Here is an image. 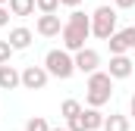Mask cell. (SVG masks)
Wrapping results in <instances>:
<instances>
[{
  "mask_svg": "<svg viewBox=\"0 0 135 131\" xmlns=\"http://www.w3.org/2000/svg\"><path fill=\"white\" fill-rule=\"evenodd\" d=\"M60 37H63V50H69V53L85 50V41L91 37V16H85L82 9H72Z\"/></svg>",
  "mask_w": 135,
  "mask_h": 131,
  "instance_id": "1",
  "label": "cell"
},
{
  "mask_svg": "<svg viewBox=\"0 0 135 131\" xmlns=\"http://www.w3.org/2000/svg\"><path fill=\"white\" fill-rule=\"evenodd\" d=\"M113 97V78L107 75V72H94V75H88V84H85V103L91 106V109H101L107 106Z\"/></svg>",
  "mask_w": 135,
  "mask_h": 131,
  "instance_id": "2",
  "label": "cell"
},
{
  "mask_svg": "<svg viewBox=\"0 0 135 131\" xmlns=\"http://www.w3.org/2000/svg\"><path fill=\"white\" fill-rule=\"evenodd\" d=\"M44 69H47L50 78L66 81V78L75 75V59H72L69 50H47V56H44Z\"/></svg>",
  "mask_w": 135,
  "mask_h": 131,
  "instance_id": "3",
  "label": "cell"
},
{
  "mask_svg": "<svg viewBox=\"0 0 135 131\" xmlns=\"http://www.w3.org/2000/svg\"><path fill=\"white\" fill-rule=\"evenodd\" d=\"M91 34L101 41H110L116 34V9L113 6H98L91 13Z\"/></svg>",
  "mask_w": 135,
  "mask_h": 131,
  "instance_id": "4",
  "label": "cell"
},
{
  "mask_svg": "<svg viewBox=\"0 0 135 131\" xmlns=\"http://www.w3.org/2000/svg\"><path fill=\"white\" fill-rule=\"evenodd\" d=\"M72 59H75V72H85V75L101 72V53H98L94 47H85V50L72 53Z\"/></svg>",
  "mask_w": 135,
  "mask_h": 131,
  "instance_id": "5",
  "label": "cell"
},
{
  "mask_svg": "<svg viewBox=\"0 0 135 131\" xmlns=\"http://www.w3.org/2000/svg\"><path fill=\"white\" fill-rule=\"evenodd\" d=\"M47 81H50V75L44 66H25L22 69V88L25 91H41Z\"/></svg>",
  "mask_w": 135,
  "mask_h": 131,
  "instance_id": "6",
  "label": "cell"
},
{
  "mask_svg": "<svg viewBox=\"0 0 135 131\" xmlns=\"http://www.w3.org/2000/svg\"><path fill=\"white\" fill-rule=\"evenodd\" d=\"M63 25H66V22H60L57 13H54V16H38L35 31L41 34V37H60V34H63Z\"/></svg>",
  "mask_w": 135,
  "mask_h": 131,
  "instance_id": "7",
  "label": "cell"
},
{
  "mask_svg": "<svg viewBox=\"0 0 135 131\" xmlns=\"http://www.w3.org/2000/svg\"><path fill=\"white\" fill-rule=\"evenodd\" d=\"M132 59L129 56H110V66H107V75L113 78V81H123V78H129L132 75Z\"/></svg>",
  "mask_w": 135,
  "mask_h": 131,
  "instance_id": "8",
  "label": "cell"
},
{
  "mask_svg": "<svg viewBox=\"0 0 135 131\" xmlns=\"http://www.w3.org/2000/svg\"><path fill=\"white\" fill-rule=\"evenodd\" d=\"M32 28H25V25H16V28H9V37H6V41H9V47H13V50H28V47H32Z\"/></svg>",
  "mask_w": 135,
  "mask_h": 131,
  "instance_id": "9",
  "label": "cell"
},
{
  "mask_svg": "<svg viewBox=\"0 0 135 131\" xmlns=\"http://www.w3.org/2000/svg\"><path fill=\"white\" fill-rule=\"evenodd\" d=\"M22 84V72L16 66H0V91H16Z\"/></svg>",
  "mask_w": 135,
  "mask_h": 131,
  "instance_id": "10",
  "label": "cell"
},
{
  "mask_svg": "<svg viewBox=\"0 0 135 131\" xmlns=\"http://www.w3.org/2000/svg\"><path fill=\"white\" fill-rule=\"evenodd\" d=\"M107 47H110V56H126L132 44H129V34L126 31H116L110 41H107Z\"/></svg>",
  "mask_w": 135,
  "mask_h": 131,
  "instance_id": "11",
  "label": "cell"
},
{
  "mask_svg": "<svg viewBox=\"0 0 135 131\" xmlns=\"http://www.w3.org/2000/svg\"><path fill=\"white\" fill-rule=\"evenodd\" d=\"M104 119H107V116H104L101 109H91V106H88V109H82V125H85V131L104 128Z\"/></svg>",
  "mask_w": 135,
  "mask_h": 131,
  "instance_id": "12",
  "label": "cell"
},
{
  "mask_svg": "<svg viewBox=\"0 0 135 131\" xmlns=\"http://www.w3.org/2000/svg\"><path fill=\"white\" fill-rule=\"evenodd\" d=\"M104 131H129V116L123 112H110L104 119Z\"/></svg>",
  "mask_w": 135,
  "mask_h": 131,
  "instance_id": "13",
  "label": "cell"
},
{
  "mask_svg": "<svg viewBox=\"0 0 135 131\" xmlns=\"http://www.w3.org/2000/svg\"><path fill=\"white\" fill-rule=\"evenodd\" d=\"M6 6H9V13H13V16H32L35 9H38V6H35V0H9Z\"/></svg>",
  "mask_w": 135,
  "mask_h": 131,
  "instance_id": "14",
  "label": "cell"
},
{
  "mask_svg": "<svg viewBox=\"0 0 135 131\" xmlns=\"http://www.w3.org/2000/svg\"><path fill=\"white\" fill-rule=\"evenodd\" d=\"M60 116H63V119H79V116H82V103H79V100H63V106H60Z\"/></svg>",
  "mask_w": 135,
  "mask_h": 131,
  "instance_id": "15",
  "label": "cell"
},
{
  "mask_svg": "<svg viewBox=\"0 0 135 131\" xmlns=\"http://www.w3.org/2000/svg\"><path fill=\"white\" fill-rule=\"evenodd\" d=\"M35 6L41 9V16H54L60 9V0H35Z\"/></svg>",
  "mask_w": 135,
  "mask_h": 131,
  "instance_id": "16",
  "label": "cell"
},
{
  "mask_svg": "<svg viewBox=\"0 0 135 131\" xmlns=\"http://www.w3.org/2000/svg\"><path fill=\"white\" fill-rule=\"evenodd\" d=\"M25 131H50V125H47L41 116H32V119L25 122Z\"/></svg>",
  "mask_w": 135,
  "mask_h": 131,
  "instance_id": "17",
  "label": "cell"
},
{
  "mask_svg": "<svg viewBox=\"0 0 135 131\" xmlns=\"http://www.w3.org/2000/svg\"><path fill=\"white\" fill-rule=\"evenodd\" d=\"M13 47H9V41H0V66H9V59H13Z\"/></svg>",
  "mask_w": 135,
  "mask_h": 131,
  "instance_id": "18",
  "label": "cell"
},
{
  "mask_svg": "<svg viewBox=\"0 0 135 131\" xmlns=\"http://www.w3.org/2000/svg\"><path fill=\"white\" fill-rule=\"evenodd\" d=\"M66 131H85V125H82V116H79V119H69V122H66Z\"/></svg>",
  "mask_w": 135,
  "mask_h": 131,
  "instance_id": "19",
  "label": "cell"
},
{
  "mask_svg": "<svg viewBox=\"0 0 135 131\" xmlns=\"http://www.w3.org/2000/svg\"><path fill=\"white\" fill-rule=\"evenodd\" d=\"M9 16H13V13H9V6H0V28H6V25H9Z\"/></svg>",
  "mask_w": 135,
  "mask_h": 131,
  "instance_id": "20",
  "label": "cell"
},
{
  "mask_svg": "<svg viewBox=\"0 0 135 131\" xmlns=\"http://www.w3.org/2000/svg\"><path fill=\"white\" fill-rule=\"evenodd\" d=\"M135 0H113V9H132Z\"/></svg>",
  "mask_w": 135,
  "mask_h": 131,
  "instance_id": "21",
  "label": "cell"
},
{
  "mask_svg": "<svg viewBox=\"0 0 135 131\" xmlns=\"http://www.w3.org/2000/svg\"><path fill=\"white\" fill-rule=\"evenodd\" d=\"M82 0H60V6H69V9H79Z\"/></svg>",
  "mask_w": 135,
  "mask_h": 131,
  "instance_id": "22",
  "label": "cell"
},
{
  "mask_svg": "<svg viewBox=\"0 0 135 131\" xmlns=\"http://www.w3.org/2000/svg\"><path fill=\"white\" fill-rule=\"evenodd\" d=\"M126 34H129V44L135 47V25H129V28H126Z\"/></svg>",
  "mask_w": 135,
  "mask_h": 131,
  "instance_id": "23",
  "label": "cell"
},
{
  "mask_svg": "<svg viewBox=\"0 0 135 131\" xmlns=\"http://www.w3.org/2000/svg\"><path fill=\"white\" fill-rule=\"evenodd\" d=\"M129 116H135V94H132V100H129Z\"/></svg>",
  "mask_w": 135,
  "mask_h": 131,
  "instance_id": "24",
  "label": "cell"
},
{
  "mask_svg": "<svg viewBox=\"0 0 135 131\" xmlns=\"http://www.w3.org/2000/svg\"><path fill=\"white\" fill-rule=\"evenodd\" d=\"M6 3H9V0H0V6H6Z\"/></svg>",
  "mask_w": 135,
  "mask_h": 131,
  "instance_id": "25",
  "label": "cell"
},
{
  "mask_svg": "<svg viewBox=\"0 0 135 131\" xmlns=\"http://www.w3.org/2000/svg\"><path fill=\"white\" fill-rule=\"evenodd\" d=\"M50 131H66V128H50Z\"/></svg>",
  "mask_w": 135,
  "mask_h": 131,
  "instance_id": "26",
  "label": "cell"
}]
</instances>
